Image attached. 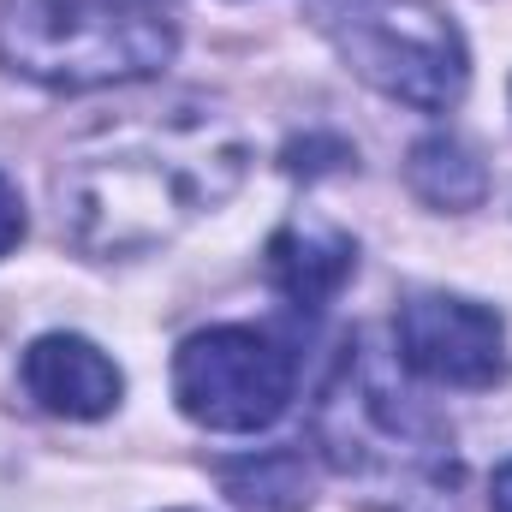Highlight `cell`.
Masks as SVG:
<instances>
[{
    "label": "cell",
    "instance_id": "8992f818",
    "mask_svg": "<svg viewBox=\"0 0 512 512\" xmlns=\"http://www.w3.org/2000/svg\"><path fill=\"white\" fill-rule=\"evenodd\" d=\"M399 364L435 387H495L507 376L501 310L459 292H417L399 304Z\"/></svg>",
    "mask_w": 512,
    "mask_h": 512
},
{
    "label": "cell",
    "instance_id": "7c38bea8",
    "mask_svg": "<svg viewBox=\"0 0 512 512\" xmlns=\"http://www.w3.org/2000/svg\"><path fill=\"white\" fill-rule=\"evenodd\" d=\"M489 512H512V459L495 471V483H489Z\"/></svg>",
    "mask_w": 512,
    "mask_h": 512
},
{
    "label": "cell",
    "instance_id": "277c9868",
    "mask_svg": "<svg viewBox=\"0 0 512 512\" xmlns=\"http://www.w3.org/2000/svg\"><path fill=\"white\" fill-rule=\"evenodd\" d=\"M316 30L340 48V60L417 114H447L465 102L471 54L459 24L429 0H310Z\"/></svg>",
    "mask_w": 512,
    "mask_h": 512
},
{
    "label": "cell",
    "instance_id": "8fae6325",
    "mask_svg": "<svg viewBox=\"0 0 512 512\" xmlns=\"http://www.w3.org/2000/svg\"><path fill=\"white\" fill-rule=\"evenodd\" d=\"M24 239V197H18V185L0 173V256L12 251Z\"/></svg>",
    "mask_w": 512,
    "mask_h": 512
},
{
    "label": "cell",
    "instance_id": "30bf717a",
    "mask_svg": "<svg viewBox=\"0 0 512 512\" xmlns=\"http://www.w3.org/2000/svg\"><path fill=\"white\" fill-rule=\"evenodd\" d=\"M221 489L245 512H304L310 507V471L292 447H268L251 459L221 465Z\"/></svg>",
    "mask_w": 512,
    "mask_h": 512
},
{
    "label": "cell",
    "instance_id": "ba28073f",
    "mask_svg": "<svg viewBox=\"0 0 512 512\" xmlns=\"http://www.w3.org/2000/svg\"><path fill=\"white\" fill-rule=\"evenodd\" d=\"M262 268H268L274 292H280L292 310L316 316V310H328V304L340 298V286L358 274V245H352V233H340V227H328V221H286V227H274V239L262 245Z\"/></svg>",
    "mask_w": 512,
    "mask_h": 512
},
{
    "label": "cell",
    "instance_id": "6da1fadb",
    "mask_svg": "<svg viewBox=\"0 0 512 512\" xmlns=\"http://www.w3.org/2000/svg\"><path fill=\"white\" fill-rule=\"evenodd\" d=\"M251 173V143L215 102L137 108L72 143L54 173L66 239L96 262L149 256L215 215Z\"/></svg>",
    "mask_w": 512,
    "mask_h": 512
},
{
    "label": "cell",
    "instance_id": "52a82bcc",
    "mask_svg": "<svg viewBox=\"0 0 512 512\" xmlns=\"http://www.w3.org/2000/svg\"><path fill=\"white\" fill-rule=\"evenodd\" d=\"M18 382L48 417H66V423H96L126 393L120 364L84 334H42V340H30L24 364H18Z\"/></svg>",
    "mask_w": 512,
    "mask_h": 512
},
{
    "label": "cell",
    "instance_id": "7a4b0ae2",
    "mask_svg": "<svg viewBox=\"0 0 512 512\" xmlns=\"http://www.w3.org/2000/svg\"><path fill=\"white\" fill-rule=\"evenodd\" d=\"M316 447L376 512H453V429L405 382L376 334H352L316 393Z\"/></svg>",
    "mask_w": 512,
    "mask_h": 512
},
{
    "label": "cell",
    "instance_id": "9c48e42d",
    "mask_svg": "<svg viewBox=\"0 0 512 512\" xmlns=\"http://www.w3.org/2000/svg\"><path fill=\"white\" fill-rule=\"evenodd\" d=\"M405 185H411L429 209H453V215H465V209H477V203L489 197V167L477 161V149H471L465 137L435 131V137H423V143L411 149V161H405Z\"/></svg>",
    "mask_w": 512,
    "mask_h": 512
},
{
    "label": "cell",
    "instance_id": "3957f363",
    "mask_svg": "<svg viewBox=\"0 0 512 512\" xmlns=\"http://www.w3.org/2000/svg\"><path fill=\"white\" fill-rule=\"evenodd\" d=\"M179 54L167 0H0V66L42 90H120Z\"/></svg>",
    "mask_w": 512,
    "mask_h": 512
},
{
    "label": "cell",
    "instance_id": "5b68a950",
    "mask_svg": "<svg viewBox=\"0 0 512 512\" xmlns=\"http://www.w3.org/2000/svg\"><path fill=\"white\" fill-rule=\"evenodd\" d=\"M298 387V358L262 328H203L173 352V399L191 423L215 435L268 429Z\"/></svg>",
    "mask_w": 512,
    "mask_h": 512
}]
</instances>
